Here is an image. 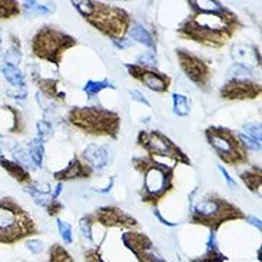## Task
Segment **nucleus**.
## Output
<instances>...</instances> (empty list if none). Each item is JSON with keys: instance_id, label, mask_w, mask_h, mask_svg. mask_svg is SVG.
Here are the masks:
<instances>
[{"instance_id": "6e6552de", "label": "nucleus", "mask_w": 262, "mask_h": 262, "mask_svg": "<svg viewBox=\"0 0 262 262\" xmlns=\"http://www.w3.org/2000/svg\"><path fill=\"white\" fill-rule=\"evenodd\" d=\"M205 136L224 163L239 166L248 162V149L244 146L239 136L231 129L211 126L205 130Z\"/></svg>"}, {"instance_id": "6ab92c4d", "label": "nucleus", "mask_w": 262, "mask_h": 262, "mask_svg": "<svg viewBox=\"0 0 262 262\" xmlns=\"http://www.w3.org/2000/svg\"><path fill=\"white\" fill-rule=\"evenodd\" d=\"M227 261V256L221 252L218 242H216V236L213 232H211L208 242H206V251L204 255L195 256L192 258L191 262H224Z\"/></svg>"}, {"instance_id": "1a4fd4ad", "label": "nucleus", "mask_w": 262, "mask_h": 262, "mask_svg": "<svg viewBox=\"0 0 262 262\" xmlns=\"http://www.w3.org/2000/svg\"><path fill=\"white\" fill-rule=\"evenodd\" d=\"M138 145L143 148V150H146L148 156L154 159L165 158L172 161L173 165H191V159L186 156L184 150L159 130H141L138 135Z\"/></svg>"}, {"instance_id": "72a5a7b5", "label": "nucleus", "mask_w": 262, "mask_h": 262, "mask_svg": "<svg viewBox=\"0 0 262 262\" xmlns=\"http://www.w3.org/2000/svg\"><path fill=\"white\" fill-rule=\"evenodd\" d=\"M52 136V125L46 121L37 122V139H40L42 142L48 141Z\"/></svg>"}, {"instance_id": "9d476101", "label": "nucleus", "mask_w": 262, "mask_h": 262, "mask_svg": "<svg viewBox=\"0 0 262 262\" xmlns=\"http://www.w3.org/2000/svg\"><path fill=\"white\" fill-rule=\"evenodd\" d=\"M179 66L188 78L191 79L199 89L208 92L211 88V80H212V69L211 64L202 57L193 55L186 49L177 50Z\"/></svg>"}, {"instance_id": "de8ad7c7", "label": "nucleus", "mask_w": 262, "mask_h": 262, "mask_svg": "<svg viewBox=\"0 0 262 262\" xmlns=\"http://www.w3.org/2000/svg\"><path fill=\"white\" fill-rule=\"evenodd\" d=\"M245 220L249 221L251 225H254V227L258 228V229H261V221L258 220V218H255V216H245Z\"/></svg>"}, {"instance_id": "f704fd0d", "label": "nucleus", "mask_w": 262, "mask_h": 262, "mask_svg": "<svg viewBox=\"0 0 262 262\" xmlns=\"http://www.w3.org/2000/svg\"><path fill=\"white\" fill-rule=\"evenodd\" d=\"M72 5H73V6L78 9L79 13L82 14L83 17H88L89 14L92 13L93 2H91V0H80V2H72Z\"/></svg>"}, {"instance_id": "dca6fc26", "label": "nucleus", "mask_w": 262, "mask_h": 262, "mask_svg": "<svg viewBox=\"0 0 262 262\" xmlns=\"http://www.w3.org/2000/svg\"><path fill=\"white\" fill-rule=\"evenodd\" d=\"M232 57L236 60V63L242 64L245 68L251 69V66H259L261 57L259 52L255 46L252 45H245V43H236L232 48Z\"/></svg>"}, {"instance_id": "f257e3e1", "label": "nucleus", "mask_w": 262, "mask_h": 262, "mask_svg": "<svg viewBox=\"0 0 262 262\" xmlns=\"http://www.w3.org/2000/svg\"><path fill=\"white\" fill-rule=\"evenodd\" d=\"M192 9L178 28V35L182 39L192 40L208 48L220 49L238 32L242 23L238 16L220 2H189Z\"/></svg>"}, {"instance_id": "39448f33", "label": "nucleus", "mask_w": 262, "mask_h": 262, "mask_svg": "<svg viewBox=\"0 0 262 262\" xmlns=\"http://www.w3.org/2000/svg\"><path fill=\"white\" fill-rule=\"evenodd\" d=\"M134 168L143 175L141 198L149 205H156L173 188V168L155 161L150 156L134 158Z\"/></svg>"}, {"instance_id": "a211bd4d", "label": "nucleus", "mask_w": 262, "mask_h": 262, "mask_svg": "<svg viewBox=\"0 0 262 262\" xmlns=\"http://www.w3.org/2000/svg\"><path fill=\"white\" fill-rule=\"evenodd\" d=\"M0 168L6 170L7 173L13 178L14 181H17L19 184L29 185L32 182L30 173H29V170L26 168H23L20 163L9 161L5 156H0Z\"/></svg>"}, {"instance_id": "4be33fe9", "label": "nucleus", "mask_w": 262, "mask_h": 262, "mask_svg": "<svg viewBox=\"0 0 262 262\" xmlns=\"http://www.w3.org/2000/svg\"><path fill=\"white\" fill-rule=\"evenodd\" d=\"M2 72H3V76L6 79L7 82L10 83L14 88H23L25 86V76L21 71L17 68V66H13V64H5L2 68Z\"/></svg>"}, {"instance_id": "8fccbe9b", "label": "nucleus", "mask_w": 262, "mask_h": 262, "mask_svg": "<svg viewBox=\"0 0 262 262\" xmlns=\"http://www.w3.org/2000/svg\"><path fill=\"white\" fill-rule=\"evenodd\" d=\"M0 43H2V36H0Z\"/></svg>"}, {"instance_id": "2eb2a0df", "label": "nucleus", "mask_w": 262, "mask_h": 262, "mask_svg": "<svg viewBox=\"0 0 262 262\" xmlns=\"http://www.w3.org/2000/svg\"><path fill=\"white\" fill-rule=\"evenodd\" d=\"M92 168L85 161H82V159L75 156L64 169L55 172V179L59 181V182L73 181V179H85V178L92 177Z\"/></svg>"}, {"instance_id": "4c0bfd02", "label": "nucleus", "mask_w": 262, "mask_h": 262, "mask_svg": "<svg viewBox=\"0 0 262 262\" xmlns=\"http://www.w3.org/2000/svg\"><path fill=\"white\" fill-rule=\"evenodd\" d=\"M79 227H80V229H82V232H83V235H85L86 238H88L89 241L93 242V236H92L93 224H92V221L89 220V216H88V215L80 220V222H79Z\"/></svg>"}, {"instance_id": "49530a36", "label": "nucleus", "mask_w": 262, "mask_h": 262, "mask_svg": "<svg viewBox=\"0 0 262 262\" xmlns=\"http://www.w3.org/2000/svg\"><path fill=\"white\" fill-rule=\"evenodd\" d=\"M220 170L222 172V175L225 177V179H227L228 185H229V186H231L232 189H234V188H236V184H235V181L232 179V178L229 177V173L227 172V169H224V166H220Z\"/></svg>"}, {"instance_id": "ea45409f", "label": "nucleus", "mask_w": 262, "mask_h": 262, "mask_svg": "<svg viewBox=\"0 0 262 262\" xmlns=\"http://www.w3.org/2000/svg\"><path fill=\"white\" fill-rule=\"evenodd\" d=\"M46 208V211H48V213H49L50 216H56L57 213L60 212L62 209H63V205L57 201L56 198H53L52 201H50L48 205L45 206Z\"/></svg>"}, {"instance_id": "412c9836", "label": "nucleus", "mask_w": 262, "mask_h": 262, "mask_svg": "<svg viewBox=\"0 0 262 262\" xmlns=\"http://www.w3.org/2000/svg\"><path fill=\"white\" fill-rule=\"evenodd\" d=\"M241 179L244 184L247 185L251 192H258L261 189V184H262V170L261 166L258 165H254L251 166L249 169H247L245 172L241 173Z\"/></svg>"}, {"instance_id": "ddd939ff", "label": "nucleus", "mask_w": 262, "mask_h": 262, "mask_svg": "<svg viewBox=\"0 0 262 262\" xmlns=\"http://www.w3.org/2000/svg\"><path fill=\"white\" fill-rule=\"evenodd\" d=\"M129 75L138 82H141L142 85L146 86L150 91H155L158 93H166L170 88V78L165 73L156 72L154 69H149L145 66H141L138 63H126Z\"/></svg>"}, {"instance_id": "2f4dec72", "label": "nucleus", "mask_w": 262, "mask_h": 262, "mask_svg": "<svg viewBox=\"0 0 262 262\" xmlns=\"http://www.w3.org/2000/svg\"><path fill=\"white\" fill-rule=\"evenodd\" d=\"M244 135L261 143V125L259 123H247L244 125Z\"/></svg>"}, {"instance_id": "c756f323", "label": "nucleus", "mask_w": 262, "mask_h": 262, "mask_svg": "<svg viewBox=\"0 0 262 262\" xmlns=\"http://www.w3.org/2000/svg\"><path fill=\"white\" fill-rule=\"evenodd\" d=\"M228 75L231 76V79H249L252 76V71L242 64L235 63L229 68Z\"/></svg>"}, {"instance_id": "79ce46f5", "label": "nucleus", "mask_w": 262, "mask_h": 262, "mask_svg": "<svg viewBox=\"0 0 262 262\" xmlns=\"http://www.w3.org/2000/svg\"><path fill=\"white\" fill-rule=\"evenodd\" d=\"M26 248L30 251V252H33V254H40L43 251V242L39 241V239H28L26 242Z\"/></svg>"}, {"instance_id": "f3484780", "label": "nucleus", "mask_w": 262, "mask_h": 262, "mask_svg": "<svg viewBox=\"0 0 262 262\" xmlns=\"http://www.w3.org/2000/svg\"><path fill=\"white\" fill-rule=\"evenodd\" d=\"M83 159L85 162L95 169H103L106 168L107 163H109V159H111V155H109V149L106 146H100V145H89L88 148L83 150Z\"/></svg>"}, {"instance_id": "20e7f679", "label": "nucleus", "mask_w": 262, "mask_h": 262, "mask_svg": "<svg viewBox=\"0 0 262 262\" xmlns=\"http://www.w3.org/2000/svg\"><path fill=\"white\" fill-rule=\"evenodd\" d=\"M66 119L73 128L91 136H106L111 139H118L121 129V116L103 107H72L66 115Z\"/></svg>"}, {"instance_id": "7c9ffc66", "label": "nucleus", "mask_w": 262, "mask_h": 262, "mask_svg": "<svg viewBox=\"0 0 262 262\" xmlns=\"http://www.w3.org/2000/svg\"><path fill=\"white\" fill-rule=\"evenodd\" d=\"M14 158H16V161L17 163H20L23 168H30V169H33L36 168L33 162H32V158H30V154H29V149L25 148H17L14 150Z\"/></svg>"}, {"instance_id": "bb28decb", "label": "nucleus", "mask_w": 262, "mask_h": 262, "mask_svg": "<svg viewBox=\"0 0 262 262\" xmlns=\"http://www.w3.org/2000/svg\"><path fill=\"white\" fill-rule=\"evenodd\" d=\"M50 3L48 5H42V3H39V2H25L21 6L23 9L28 12V13H32V14H49L52 13L53 10H55V3L49 6Z\"/></svg>"}, {"instance_id": "c03bdc74", "label": "nucleus", "mask_w": 262, "mask_h": 262, "mask_svg": "<svg viewBox=\"0 0 262 262\" xmlns=\"http://www.w3.org/2000/svg\"><path fill=\"white\" fill-rule=\"evenodd\" d=\"M114 45L116 48H119V49H126V48H130L132 46V42L129 40V39H118V40H112Z\"/></svg>"}, {"instance_id": "c9c22d12", "label": "nucleus", "mask_w": 262, "mask_h": 262, "mask_svg": "<svg viewBox=\"0 0 262 262\" xmlns=\"http://www.w3.org/2000/svg\"><path fill=\"white\" fill-rule=\"evenodd\" d=\"M83 259H85V262H106L99 248L86 249L83 252Z\"/></svg>"}, {"instance_id": "37998d69", "label": "nucleus", "mask_w": 262, "mask_h": 262, "mask_svg": "<svg viewBox=\"0 0 262 262\" xmlns=\"http://www.w3.org/2000/svg\"><path fill=\"white\" fill-rule=\"evenodd\" d=\"M129 95H130V98L136 102H139V103H143V105H146V106H150V103H149L146 98L142 95L139 91H129Z\"/></svg>"}, {"instance_id": "f03ea898", "label": "nucleus", "mask_w": 262, "mask_h": 262, "mask_svg": "<svg viewBox=\"0 0 262 262\" xmlns=\"http://www.w3.org/2000/svg\"><path fill=\"white\" fill-rule=\"evenodd\" d=\"M191 222L216 232L225 222L245 220V213L232 202L216 193H208L201 199L191 201Z\"/></svg>"}, {"instance_id": "9b49d317", "label": "nucleus", "mask_w": 262, "mask_h": 262, "mask_svg": "<svg viewBox=\"0 0 262 262\" xmlns=\"http://www.w3.org/2000/svg\"><path fill=\"white\" fill-rule=\"evenodd\" d=\"M122 242L132 252L138 262H168L158 252L148 235L130 229L122 234Z\"/></svg>"}, {"instance_id": "a18cd8bd", "label": "nucleus", "mask_w": 262, "mask_h": 262, "mask_svg": "<svg viewBox=\"0 0 262 262\" xmlns=\"http://www.w3.org/2000/svg\"><path fill=\"white\" fill-rule=\"evenodd\" d=\"M154 215H155L156 218L159 220V222H161V224H163V225H166V227H177V224H173V222H169V221L165 220L158 209H155V211H154Z\"/></svg>"}, {"instance_id": "cd10ccee", "label": "nucleus", "mask_w": 262, "mask_h": 262, "mask_svg": "<svg viewBox=\"0 0 262 262\" xmlns=\"http://www.w3.org/2000/svg\"><path fill=\"white\" fill-rule=\"evenodd\" d=\"M107 88H112V89H114L115 86L111 85L109 80H106V79L99 80V82H96V80H89V82L83 86V91H85V93L89 98H93V96H96L98 93L102 92L103 89H107Z\"/></svg>"}, {"instance_id": "aec40b11", "label": "nucleus", "mask_w": 262, "mask_h": 262, "mask_svg": "<svg viewBox=\"0 0 262 262\" xmlns=\"http://www.w3.org/2000/svg\"><path fill=\"white\" fill-rule=\"evenodd\" d=\"M36 82V85L39 88V91L49 99H55V100H63L64 102V92H59L57 89V80L55 79H45V78H39V79H33Z\"/></svg>"}, {"instance_id": "b1692460", "label": "nucleus", "mask_w": 262, "mask_h": 262, "mask_svg": "<svg viewBox=\"0 0 262 262\" xmlns=\"http://www.w3.org/2000/svg\"><path fill=\"white\" fill-rule=\"evenodd\" d=\"M48 262H75L71 252L60 244H53L49 248Z\"/></svg>"}, {"instance_id": "4468645a", "label": "nucleus", "mask_w": 262, "mask_h": 262, "mask_svg": "<svg viewBox=\"0 0 262 262\" xmlns=\"http://www.w3.org/2000/svg\"><path fill=\"white\" fill-rule=\"evenodd\" d=\"M262 92L259 83L249 79H231L221 89V98L227 100L255 99Z\"/></svg>"}, {"instance_id": "c85d7f7f", "label": "nucleus", "mask_w": 262, "mask_h": 262, "mask_svg": "<svg viewBox=\"0 0 262 262\" xmlns=\"http://www.w3.org/2000/svg\"><path fill=\"white\" fill-rule=\"evenodd\" d=\"M173 99V112L178 116H188L189 115V103H188V99L184 95H179V93H175L172 96Z\"/></svg>"}, {"instance_id": "423d86ee", "label": "nucleus", "mask_w": 262, "mask_h": 262, "mask_svg": "<svg viewBox=\"0 0 262 262\" xmlns=\"http://www.w3.org/2000/svg\"><path fill=\"white\" fill-rule=\"evenodd\" d=\"M76 45L78 42L73 36L52 26H43L32 37L30 48L35 57L59 66L64 52Z\"/></svg>"}, {"instance_id": "7ed1b4c3", "label": "nucleus", "mask_w": 262, "mask_h": 262, "mask_svg": "<svg viewBox=\"0 0 262 262\" xmlns=\"http://www.w3.org/2000/svg\"><path fill=\"white\" fill-rule=\"evenodd\" d=\"M39 234L30 213L12 196L0 198V245H13Z\"/></svg>"}, {"instance_id": "e433bc0d", "label": "nucleus", "mask_w": 262, "mask_h": 262, "mask_svg": "<svg viewBox=\"0 0 262 262\" xmlns=\"http://www.w3.org/2000/svg\"><path fill=\"white\" fill-rule=\"evenodd\" d=\"M5 60H6V64H13V66L19 64L21 60L20 50L16 49V48H12L10 50H7L6 55H5Z\"/></svg>"}, {"instance_id": "a878e982", "label": "nucleus", "mask_w": 262, "mask_h": 262, "mask_svg": "<svg viewBox=\"0 0 262 262\" xmlns=\"http://www.w3.org/2000/svg\"><path fill=\"white\" fill-rule=\"evenodd\" d=\"M29 154H30L33 165H35L36 168H40L43 163V156H45L43 142L40 139H33L29 143Z\"/></svg>"}, {"instance_id": "58836bf2", "label": "nucleus", "mask_w": 262, "mask_h": 262, "mask_svg": "<svg viewBox=\"0 0 262 262\" xmlns=\"http://www.w3.org/2000/svg\"><path fill=\"white\" fill-rule=\"evenodd\" d=\"M138 62H139L138 64L152 69L154 66H156V57L154 56L152 53H143V55H141V56L138 57Z\"/></svg>"}, {"instance_id": "f8f14e48", "label": "nucleus", "mask_w": 262, "mask_h": 262, "mask_svg": "<svg viewBox=\"0 0 262 262\" xmlns=\"http://www.w3.org/2000/svg\"><path fill=\"white\" fill-rule=\"evenodd\" d=\"M92 224H99L105 228H121V229H134L139 224L129 213L116 206H102L93 213L88 215Z\"/></svg>"}, {"instance_id": "393cba45", "label": "nucleus", "mask_w": 262, "mask_h": 262, "mask_svg": "<svg viewBox=\"0 0 262 262\" xmlns=\"http://www.w3.org/2000/svg\"><path fill=\"white\" fill-rule=\"evenodd\" d=\"M129 35L136 42L142 43L148 48H155V40L146 29L141 28V26H134L132 29H129Z\"/></svg>"}, {"instance_id": "09e8293b", "label": "nucleus", "mask_w": 262, "mask_h": 262, "mask_svg": "<svg viewBox=\"0 0 262 262\" xmlns=\"http://www.w3.org/2000/svg\"><path fill=\"white\" fill-rule=\"evenodd\" d=\"M0 156H3V154H2V149H0Z\"/></svg>"}, {"instance_id": "473e14b6", "label": "nucleus", "mask_w": 262, "mask_h": 262, "mask_svg": "<svg viewBox=\"0 0 262 262\" xmlns=\"http://www.w3.org/2000/svg\"><path fill=\"white\" fill-rule=\"evenodd\" d=\"M57 229L59 234L63 238L64 244H72L73 242V236H72V228L68 222H64L62 220H57Z\"/></svg>"}, {"instance_id": "0eeeda50", "label": "nucleus", "mask_w": 262, "mask_h": 262, "mask_svg": "<svg viewBox=\"0 0 262 262\" xmlns=\"http://www.w3.org/2000/svg\"><path fill=\"white\" fill-rule=\"evenodd\" d=\"M85 19L102 35L111 37L112 40L123 39V36L129 32L132 21L126 10L100 2H93L92 13Z\"/></svg>"}, {"instance_id": "5701e85b", "label": "nucleus", "mask_w": 262, "mask_h": 262, "mask_svg": "<svg viewBox=\"0 0 262 262\" xmlns=\"http://www.w3.org/2000/svg\"><path fill=\"white\" fill-rule=\"evenodd\" d=\"M20 14V3L14 0H0V20H9Z\"/></svg>"}, {"instance_id": "a19ab883", "label": "nucleus", "mask_w": 262, "mask_h": 262, "mask_svg": "<svg viewBox=\"0 0 262 262\" xmlns=\"http://www.w3.org/2000/svg\"><path fill=\"white\" fill-rule=\"evenodd\" d=\"M239 139H241V142L244 143V146L247 149H251V150H261V143L254 141V139H251V138H248L247 135L241 134L239 135Z\"/></svg>"}]
</instances>
